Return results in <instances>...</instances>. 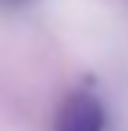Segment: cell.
<instances>
[{
  "label": "cell",
  "instance_id": "obj_1",
  "mask_svg": "<svg viewBox=\"0 0 128 131\" xmlns=\"http://www.w3.org/2000/svg\"><path fill=\"white\" fill-rule=\"evenodd\" d=\"M56 131H103L106 128V109L89 92H73L56 112Z\"/></svg>",
  "mask_w": 128,
  "mask_h": 131
},
{
  "label": "cell",
  "instance_id": "obj_2",
  "mask_svg": "<svg viewBox=\"0 0 128 131\" xmlns=\"http://www.w3.org/2000/svg\"><path fill=\"white\" fill-rule=\"evenodd\" d=\"M8 3H22V0H8Z\"/></svg>",
  "mask_w": 128,
  "mask_h": 131
}]
</instances>
